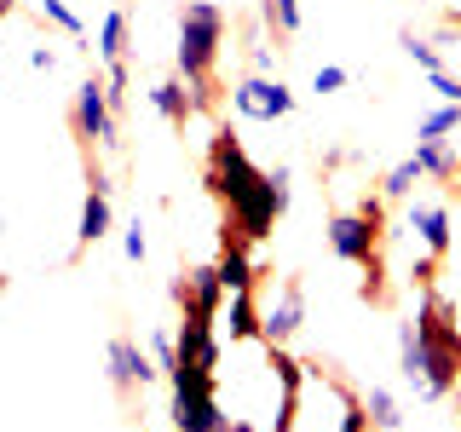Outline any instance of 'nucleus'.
<instances>
[{
	"label": "nucleus",
	"instance_id": "nucleus-1",
	"mask_svg": "<svg viewBox=\"0 0 461 432\" xmlns=\"http://www.w3.org/2000/svg\"><path fill=\"white\" fill-rule=\"evenodd\" d=\"M398 374L415 386L421 403H444L461 386V328L438 294H421L410 323H398Z\"/></svg>",
	"mask_w": 461,
	"mask_h": 432
},
{
	"label": "nucleus",
	"instance_id": "nucleus-2",
	"mask_svg": "<svg viewBox=\"0 0 461 432\" xmlns=\"http://www.w3.org/2000/svg\"><path fill=\"white\" fill-rule=\"evenodd\" d=\"M208 184H213V196L230 208V225H225V230H237L242 242L271 237V225L283 220L277 196H271V173H259V167L249 162V150H242V139L230 133V127H220V133H213Z\"/></svg>",
	"mask_w": 461,
	"mask_h": 432
},
{
	"label": "nucleus",
	"instance_id": "nucleus-3",
	"mask_svg": "<svg viewBox=\"0 0 461 432\" xmlns=\"http://www.w3.org/2000/svg\"><path fill=\"white\" fill-rule=\"evenodd\" d=\"M220 47H225V6H213V0H185L179 35H173V64H179V81H185V93H191V110H208V98H213Z\"/></svg>",
	"mask_w": 461,
	"mask_h": 432
},
{
	"label": "nucleus",
	"instance_id": "nucleus-4",
	"mask_svg": "<svg viewBox=\"0 0 461 432\" xmlns=\"http://www.w3.org/2000/svg\"><path fill=\"white\" fill-rule=\"evenodd\" d=\"M69 127H76L81 144H98V150H115V144H122V115L110 110V86L98 81V76H86V81L76 86Z\"/></svg>",
	"mask_w": 461,
	"mask_h": 432
},
{
	"label": "nucleus",
	"instance_id": "nucleus-5",
	"mask_svg": "<svg viewBox=\"0 0 461 432\" xmlns=\"http://www.w3.org/2000/svg\"><path fill=\"white\" fill-rule=\"evenodd\" d=\"M230 110L242 122H283V115H294V93L283 76H242L230 86Z\"/></svg>",
	"mask_w": 461,
	"mask_h": 432
},
{
	"label": "nucleus",
	"instance_id": "nucleus-6",
	"mask_svg": "<svg viewBox=\"0 0 461 432\" xmlns=\"http://www.w3.org/2000/svg\"><path fill=\"white\" fill-rule=\"evenodd\" d=\"M329 248H335V259H346V266L375 271V259H381V220H369L364 208L335 213V220H329Z\"/></svg>",
	"mask_w": 461,
	"mask_h": 432
},
{
	"label": "nucleus",
	"instance_id": "nucleus-7",
	"mask_svg": "<svg viewBox=\"0 0 461 432\" xmlns=\"http://www.w3.org/2000/svg\"><path fill=\"white\" fill-rule=\"evenodd\" d=\"M104 364H110V386H115V392H122V398L144 392V386H150L156 374H162V369H156V357L144 352L139 340H127V335H115V340H110Z\"/></svg>",
	"mask_w": 461,
	"mask_h": 432
},
{
	"label": "nucleus",
	"instance_id": "nucleus-8",
	"mask_svg": "<svg viewBox=\"0 0 461 432\" xmlns=\"http://www.w3.org/2000/svg\"><path fill=\"white\" fill-rule=\"evenodd\" d=\"M300 323H306V288L288 277L277 288V300L259 311V340H266V346H288V340L300 335Z\"/></svg>",
	"mask_w": 461,
	"mask_h": 432
},
{
	"label": "nucleus",
	"instance_id": "nucleus-9",
	"mask_svg": "<svg viewBox=\"0 0 461 432\" xmlns=\"http://www.w3.org/2000/svg\"><path fill=\"white\" fill-rule=\"evenodd\" d=\"M110 173H86V202H81V225H76V242L81 248H98V242L110 237V220H115V208H110Z\"/></svg>",
	"mask_w": 461,
	"mask_h": 432
},
{
	"label": "nucleus",
	"instance_id": "nucleus-10",
	"mask_svg": "<svg viewBox=\"0 0 461 432\" xmlns=\"http://www.w3.org/2000/svg\"><path fill=\"white\" fill-rule=\"evenodd\" d=\"M173 300H179L185 311H208V317H220V306H225L220 266H191L179 283H173Z\"/></svg>",
	"mask_w": 461,
	"mask_h": 432
},
{
	"label": "nucleus",
	"instance_id": "nucleus-11",
	"mask_svg": "<svg viewBox=\"0 0 461 432\" xmlns=\"http://www.w3.org/2000/svg\"><path fill=\"white\" fill-rule=\"evenodd\" d=\"M213 421H225L213 386H173V427L202 432V427H213Z\"/></svg>",
	"mask_w": 461,
	"mask_h": 432
},
{
	"label": "nucleus",
	"instance_id": "nucleus-12",
	"mask_svg": "<svg viewBox=\"0 0 461 432\" xmlns=\"http://www.w3.org/2000/svg\"><path fill=\"white\" fill-rule=\"evenodd\" d=\"M410 230L432 259L450 254V208L444 202H410Z\"/></svg>",
	"mask_w": 461,
	"mask_h": 432
},
{
	"label": "nucleus",
	"instance_id": "nucleus-13",
	"mask_svg": "<svg viewBox=\"0 0 461 432\" xmlns=\"http://www.w3.org/2000/svg\"><path fill=\"white\" fill-rule=\"evenodd\" d=\"M220 283H225V294H254V254H249V242L237 237V230H225V248H220Z\"/></svg>",
	"mask_w": 461,
	"mask_h": 432
},
{
	"label": "nucleus",
	"instance_id": "nucleus-14",
	"mask_svg": "<svg viewBox=\"0 0 461 432\" xmlns=\"http://www.w3.org/2000/svg\"><path fill=\"white\" fill-rule=\"evenodd\" d=\"M220 335H230V340H259V300L254 294H225Z\"/></svg>",
	"mask_w": 461,
	"mask_h": 432
},
{
	"label": "nucleus",
	"instance_id": "nucleus-15",
	"mask_svg": "<svg viewBox=\"0 0 461 432\" xmlns=\"http://www.w3.org/2000/svg\"><path fill=\"white\" fill-rule=\"evenodd\" d=\"M415 167H421L427 179H456L461 156H456L450 139H415Z\"/></svg>",
	"mask_w": 461,
	"mask_h": 432
},
{
	"label": "nucleus",
	"instance_id": "nucleus-16",
	"mask_svg": "<svg viewBox=\"0 0 461 432\" xmlns=\"http://www.w3.org/2000/svg\"><path fill=\"white\" fill-rule=\"evenodd\" d=\"M150 110L156 115H162V122H173V127H185V122H191V93H185V81H156L150 86Z\"/></svg>",
	"mask_w": 461,
	"mask_h": 432
},
{
	"label": "nucleus",
	"instance_id": "nucleus-17",
	"mask_svg": "<svg viewBox=\"0 0 461 432\" xmlns=\"http://www.w3.org/2000/svg\"><path fill=\"white\" fill-rule=\"evenodd\" d=\"M104 64H115V58H127V12L122 6H110L104 12V23H98V47H93Z\"/></svg>",
	"mask_w": 461,
	"mask_h": 432
},
{
	"label": "nucleus",
	"instance_id": "nucleus-18",
	"mask_svg": "<svg viewBox=\"0 0 461 432\" xmlns=\"http://www.w3.org/2000/svg\"><path fill=\"white\" fill-rule=\"evenodd\" d=\"M364 410H369V427H381V432L403 427V410H398V398L386 392V386H369V392H364Z\"/></svg>",
	"mask_w": 461,
	"mask_h": 432
},
{
	"label": "nucleus",
	"instance_id": "nucleus-19",
	"mask_svg": "<svg viewBox=\"0 0 461 432\" xmlns=\"http://www.w3.org/2000/svg\"><path fill=\"white\" fill-rule=\"evenodd\" d=\"M398 47H403V58H410V64H421L427 76H432V69H444V52L432 47L427 35H415V29H398Z\"/></svg>",
	"mask_w": 461,
	"mask_h": 432
},
{
	"label": "nucleus",
	"instance_id": "nucleus-20",
	"mask_svg": "<svg viewBox=\"0 0 461 432\" xmlns=\"http://www.w3.org/2000/svg\"><path fill=\"white\" fill-rule=\"evenodd\" d=\"M421 179H427V173L415 167V156H410V162H398V167H393V173L381 179V196H386V202H403V196H410V191H415Z\"/></svg>",
	"mask_w": 461,
	"mask_h": 432
},
{
	"label": "nucleus",
	"instance_id": "nucleus-21",
	"mask_svg": "<svg viewBox=\"0 0 461 432\" xmlns=\"http://www.w3.org/2000/svg\"><path fill=\"white\" fill-rule=\"evenodd\" d=\"M450 133H461V104H438L415 127V139H450Z\"/></svg>",
	"mask_w": 461,
	"mask_h": 432
},
{
	"label": "nucleus",
	"instance_id": "nucleus-22",
	"mask_svg": "<svg viewBox=\"0 0 461 432\" xmlns=\"http://www.w3.org/2000/svg\"><path fill=\"white\" fill-rule=\"evenodd\" d=\"M266 23L277 29L283 40H294L300 35V0H266Z\"/></svg>",
	"mask_w": 461,
	"mask_h": 432
},
{
	"label": "nucleus",
	"instance_id": "nucleus-23",
	"mask_svg": "<svg viewBox=\"0 0 461 432\" xmlns=\"http://www.w3.org/2000/svg\"><path fill=\"white\" fill-rule=\"evenodd\" d=\"M150 357H156V369H173V364H179V335H173V328H156V335H150Z\"/></svg>",
	"mask_w": 461,
	"mask_h": 432
},
{
	"label": "nucleus",
	"instance_id": "nucleus-24",
	"mask_svg": "<svg viewBox=\"0 0 461 432\" xmlns=\"http://www.w3.org/2000/svg\"><path fill=\"white\" fill-rule=\"evenodd\" d=\"M41 12H47V18L64 29V35H81V29H86V23H81V12L69 6V0H41Z\"/></svg>",
	"mask_w": 461,
	"mask_h": 432
},
{
	"label": "nucleus",
	"instance_id": "nucleus-25",
	"mask_svg": "<svg viewBox=\"0 0 461 432\" xmlns=\"http://www.w3.org/2000/svg\"><path fill=\"white\" fill-rule=\"evenodd\" d=\"M340 432H369V410H364V398L357 392H340Z\"/></svg>",
	"mask_w": 461,
	"mask_h": 432
},
{
	"label": "nucleus",
	"instance_id": "nucleus-26",
	"mask_svg": "<svg viewBox=\"0 0 461 432\" xmlns=\"http://www.w3.org/2000/svg\"><path fill=\"white\" fill-rule=\"evenodd\" d=\"M346 81H352V76H346V69L340 64H317V76H312V93H346Z\"/></svg>",
	"mask_w": 461,
	"mask_h": 432
},
{
	"label": "nucleus",
	"instance_id": "nucleus-27",
	"mask_svg": "<svg viewBox=\"0 0 461 432\" xmlns=\"http://www.w3.org/2000/svg\"><path fill=\"white\" fill-rule=\"evenodd\" d=\"M432 93H438V104H461V76H450V69H432Z\"/></svg>",
	"mask_w": 461,
	"mask_h": 432
},
{
	"label": "nucleus",
	"instance_id": "nucleus-28",
	"mask_svg": "<svg viewBox=\"0 0 461 432\" xmlns=\"http://www.w3.org/2000/svg\"><path fill=\"white\" fill-rule=\"evenodd\" d=\"M122 254H127V259H133V266H139V259H144V254H150V242H144V225H139V220H133V225H127V237H122Z\"/></svg>",
	"mask_w": 461,
	"mask_h": 432
},
{
	"label": "nucleus",
	"instance_id": "nucleus-29",
	"mask_svg": "<svg viewBox=\"0 0 461 432\" xmlns=\"http://www.w3.org/2000/svg\"><path fill=\"white\" fill-rule=\"evenodd\" d=\"M271 69H277V64H271V47L254 40V47H249V76H271Z\"/></svg>",
	"mask_w": 461,
	"mask_h": 432
},
{
	"label": "nucleus",
	"instance_id": "nucleus-30",
	"mask_svg": "<svg viewBox=\"0 0 461 432\" xmlns=\"http://www.w3.org/2000/svg\"><path fill=\"white\" fill-rule=\"evenodd\" d=\"M271 196H277V208L288 213V167H271Z\"/></svg>",
	"mask_w": 461,
	"mask_h": 432
},
{
	"label": "nucleus",
	"instance_id": "nucleus-31",
	"mask_svg": "<svg viewBox=\"0 0 461 432\" xmlns=\"http://www.w3.org/2000/svg\"><path fill=\"white\" fill-rule=\"evenodd\" d=\"M29 69H41V76H52V69H58V58H52L47 47H35V52H29Z\"/></svg>",
	"mask_w": 461,
	"mask_h": 432
},
{
	"label": "nucleus",
	"instance_id": "nucleus-32",
	"mask_svg": "<svg viewBox=\"0 0 461 432\" xmlns=\"http://www.w3.org/2000/svg\"><path fill=\"white\" fill-rule=\"evenodd\" d=\"M202 432H249V427H237V421L225 415V421H213V427H202Z\"/></svg>",
	"mask_w": 461,
	"mask_h": 432
},
{
	"label": "nucleus",
	"instance_id": "nucleus-33",
	"mask_svg": "<svg viewBox=\"0 0 461 432\" xmlns=\"http://www.w3.org/2000/svg\"><path fill=\"white\" fill-rule=\"evenodd\" d=\"M12 18V0H0V23H6Z\"/></svg>",
	"mask_w": 461,
	"mask_h": 432
},
{
	"label": "nucleus",
	"instance_id": "nucleus-34",
	"mask_svg": "<svg viewBox=\"0 0 461 432\" xmlns=\"http://www.w3.org/2000/svg\"><path fill=\"white\" fill-rule=\"evenodd\" d=\"M0 242H6V220H0Z\"/></svg>",
	"mask_w": 461,
	"mask_h": 432
},
{
	"label": "nucleus",
	"instance_id": "nucleus-35",
	"mask_svg": "<svg viewBox=\"0 0 461 432\" xmlns=\"http://www.w3.org/2000/svg\"><path fill=\"white\" fill-rule=\"evenodd\" d=\"M0 294H6V277H0Z\"/></svg>",
	"mask_w": 461,
	"mask_h": 432
},
{
	"label": "nucleus",
	"instance_id": "nucleus-36",
	"mask_svg": "<svg viewBox=\"0 0 461 432\" xmlns=\"http://www.w3.org/2000/svg\"><path fill=\"white\" fill-rule=\"evenodd\" d=\"M369 432H381V427H369Z\"/></svg>",
	"mask_w": 461,
	"mask_h": 432
},
{
	"label": "nucleus",
	"instance_id": "nucleus-37",
	"mask_svg": "<svg viewBox=\"0 0 461 432\" xmlns=\"http://www.w3.org/2000/svg\"><path fill=\"white\" fill-rule=\"evenodd\" d=\"M173 432H185V427H173Z\"/></svg>",
	"mask_w": 461,
	"mask_h": 432
},
{
	"label": "nucleus",
	"instance_id": "nucleus-38",
	"mask_svg": "<svg viewBox=\"0 0 461 432\" xmlns=\"http://www.w3.org/2000/svg\"><path fill=\"white\" fill-rule=\"evenodd\" d=\"M415 6H421V0H415Z\"/></svg>",
	"mask_w": 461,
	"mask_h": 432
}]
</instances>
